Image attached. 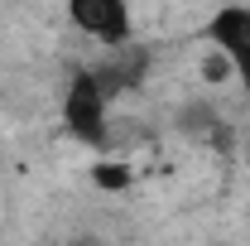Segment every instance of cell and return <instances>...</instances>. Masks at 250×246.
<instances>
[{
    "label": "cell",
    "instance_id": "277c9868",
    "mask_svg": "<svg viewBox=\"0 0 250 246\" xmlns=\"http://www.w3.org/2000/svg\"><path fill=\"white\" fill-rule=\"evenodd\" d=\"M87 179H92L101 193H130V184H135V164H130L125 154H101V159H92Z\"/></svg>",
    "mask_w": 250,
    "mask_h": 246
},
{
    "label": "cell",
    "instance_id": "7a4b0ae2",
    "mask_svg": "<svg viewBox=\"0 0 250 246\" xmlns=\"http://www.w3.org/2000/svg\"><path fill=\"white\" fill-rule=\"evenodd\" d=\"M67 25L82 39L111 49V53H121V49L135 44V10L121 5V0H72L67 5Z\"/></svg>",
    "mask_w": 250,
    "mask_h": 246
},
{
    "label": "cell",
    "instance_id": "3957f363",
    "mask_svg": "<svg viewBox=\"0 0 250 246\" xmlns=\"http://www.w3.org/2000/svg\"><path fill=\"white\" fill-rule=\"evenodd\" d=\"M207 44L231 58L236 77L250 87V5H221L207 15Z\"/></svg>",
    "mask_w": 250,
    "mask_h": 246
},
{
    "label": "cell",
    "instance_id": "6da1fadb",
    "mask_svg": "<svg viewBox=\"0 0 250 246\" xmlns=\"http://www.w3.org/2000/svg\"><path fill=\"white\" fill-rule=\"evenodd\" d=\"M62 125L82 145H92V150L106 154V140H111V92L101 87L96 68H82L67 82V92H62Z\"/></svg>",
    "mask_w": 250,
    "mask_h": 246
},
{
    "label": "cell",
    "instance_id": "5b68a950",
    "mask_svg": "<svg viewBox=\"0 0 250 246\" xmlns=\"http://www.w3.org/2000/svg\"><path fill=\"white\" fill-rule=\"evenodd\" d=\"M197 73H202V82H207V87H226V82L236 77L231 58L221 53L217 44H202V58H197Z\"/></svg>",
    "mask_w": 250,
    "mask_h": 246
}]
</instances>
